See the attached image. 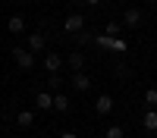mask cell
Masks as SVG:
<instances>
[{
	"label": "cell",
	"instance_id": "obj_18",
	"mask_svg": "<svg viewBox=\"0 0 157 138\" xmlns=\"http://www.w3.org/2000/svg\"><path fill=\"white\" fill-rule=\"evenodd\" d=\"M85 3H88V6H98V3H104V0H85Z\"/></svg>",
	"mask_w": 157,
	"mask_h": 138
},
{
	"label": "cell",
	"instance_id": "obj_12",
	"mask_svg": "<svg viewBox=\"0 0 157 138\" xmlns=\"http://www.w3.org/2000/svg\"><path fill=\"white\" fill-rule=\"evenodd\" d=\"M16 122L22 125V129H32V125H35V110H22L16 116Z\"/></svg>",
	"mask_w": 157,
	"mask_h": 138
},
{
	"label": "cell",
	"instance_id": "obj_20",
	"mask_svg": "<svg viewBox=\"0 0 157 138\" xmlns=\"http://www.w3.org/2000/svg\"><path fill=\"white\" fill-rule=\"evenodd\" d=\"M0 38H3V28H0Z\"/></svg>",
	"mask_w": 157,
	"mask_h": 138
},
{
	"label": "cell",
	"instance_id": "obj_7",
	"mask_svg": "<svg viewBox=\"0 0 157 138\" xmlns=\"http://www.w3.org/2000/svg\"><path fill=\"white\" fill-rule=\"evenodd\" d=\"M72 88H75V91H88V88H91V75L82 69V72H72Z\"/></svg>",
	"mask_w": 157,
	"mask_h": 138
},
{
	"label": "cell",
	"instance_id": "obj_8",
	"mask_svg": "<svg viewBox=\"0 0 157 138\" xmlns=\"http://www.w3.org/2000/svg\"><path fill=\"white\" fill-rule=\"evenodd\" d=\"M35 107L38 110H54V94L50 91H38L35 94Z\"/></svg>",
	"mask_w": 157,
	"mask_h": 138
},
{
	"label": "cell",
	"instance_id": "obj_5",
	"mask_svg": "<svg viewBox=\"0 0 157 138\" xmlns=\"http://www.w3.org/2000/svg\"><path fill=\"white\" fill-rule=\"evenodd\" d=\"M44 69H47V72H60V69H63V54H54V50L44 54Z\"/></svg>",
	"mask_w": 157,
	"mask_h": 138
},
{
	"label": "cell",
	"instance_id": "obj_10",
	"mask_svg": "<svg viewBox=\"0 0 157 138\" xmlns=\"http://www.w3.org/2000/svg\"><path fill=\"white\" fill-rule=\"evenodd\" d=\"M66 66H69L72 72H82V69H85V54H69V57H66Z\"/></svg>",
	"mask_w": 157,
	"mask_h": 138
},
{
	"label": "cell",
	"instance_id": "obj_13",
	"mask_svg": "<svg viewBox=\"0 0 157 138\" xmlns=\"http://www.w3.org/2000/svg\"><path fill=\"white\" fill-rule=\"evenodd\" d=\"M54 110L69 113V97H66V94H54Z\"/></svg>",
	"mask_w": 157,
	"mask_h": 138
},
{
	"label": "cell",
	"instance_id": "obj_3",
	"mask_svg": "<svg viewBox=\"0 0 157 138\" xmlns=\"http://www.w3.org/2000/svg\"><path fill=\"white\" fill-rule=\"evenodd\" d=\"M141 19H145V13H141L138 6H126L123 9V25H126V28H138Z\"/></svg>",
	"mask_w": 157,
	"mask_h": 138
},
{
	"label": "cell",
	"instance_id": "obj_2",
	"mask_svg": "<svg viewBox=\"0 0 157 138\" xmlns=\"http://www.w3.org/2000/svg\"><path fill=\"white\" fill-rule=\"evenodd\" d=\"M82 28H85V16L82 13H69V16L63 19V32L66 35H78Z\"/></svg>",
	"mask_w": 157,
	"mask_h": 138
},
{
	"label": "cell",
	"instance_id": "obj_16",
	"mask_svg": "<svg viewBox=\"0 0 157 138\" xmlns=\"http://www.w3.org/2000/svg\"><path fill=\"white\" fill-rule=\"evenodd\" d=\"M104 32H107V35H113V38H116V35L123 32V25H120V22H107V28H104Z\"/></svg>",
	"mask_w": 157,
	"mask_h": 138
},
{
	"label": "cell",
	"instance_id": "obj_15",
	"mask_svg": "<svg viewBox=\"0 0 157 138\" xmlns=\"http://www.w3.org/2000/svg\"><path fill=\"white\" fill-rule=\"evenodd\" d=\"M145 104L148 107H157V88H148V91H145Z\"/></svg>",
	"mask_w": 157,
	"mask_h": 138
},
{
	"label": "cell",
	"instance_id": "obj_6",
	"mask_svg": "<svg viewBox=\"0 0 157 138\" xmlns=\"http://www.w3.org/2000/svg\"><path fill=\"white\" fill-rule=\"evenodd\" d=\"M44 47H47V38H44L41 32H32V35H29V50H32V54H41Z\"/></svg>",
	"mask_w": 157,
	"mask_h": 138
},
{
	"label": "cell",
	"instance_id": "obj_4",
	"mask_svg": "<svg viewBox=\"0 0 157 138\" xmlns=\"http://www.w3.org/2000/svg\"><path fill=\"white\" fill-rule=\"evenodd\" d=\"M94 110H98V116H110V113H113V97L110 94H101L94 100Z\"/></svg>",
	"mask_w": 157,
	"mask_h": 138
},
{
	"label": "cell",
	"instance_id": "obj_17",
	"mask_svg": "<svg viewBox=\"0 0 157 138\" xmlns=\"http://www.w3.org/2000/svg\"><path fill=\"white\" fill-rule=\"evenodd\" d=\"M60 138H78V135H75V132H63Z\"/></svg>",
	"mask_w": 157,
	"mask_h": 138
},
{
	"label": "cell",
	"instance_id": "obj_9",
	"mask_svg": "<svg viewBox=\"0 0 157 138\" xmlns=\"http://www.w3.org/2000/svg\"><path fill=\"white\" fill-rule=\"evenodd\" d=\"M6 32H13V35H22L25 32V19L19 16V13H13V16L6 19Z\"/></svg>",
	"mask_w": 157,
	"mask_h": 138
},
{
	"label": "cell",
	"instance_id": "obj_1",
	"mask_svg": "<svg viewBox=\"0 0 157 138\" xmlns=\"http://www.w3.org/2000/svg\"><path fill=\"white\" fill-rule=\"evenodd\" d=\"M13 60H16L19 69H32L35 66V54H32L29 47H13Z\"/></svg>",
	"mask_w": 157,
	"mask_h": 138
},
{
	"label": "cell",
	"instance_id": "obj_14",
	"mask_svg": "<svg viewBox=\"0 0 157 138\" xmlns=\"http://www.w3.org/2000/svg\"><path fill=\"white\" fill-rule=\"evenodd\" d=\"M104 138H126V129L123 125H107V129H104Z\"/></svg>",
	"mask_w": 157,
	"mask_h": 138
},
{
	"label": "cell",
	"instance_id": "obj_19",
	"mask_svg": "<svg viewBox=\"0 0 157 138\" xmlns=\"http://www.w3.org/2000/svg\"><path fill=\"white\" fill-rule=\"evenodd\" d=\"M145 3H151V6H154V3H157V0H145Z\"/></svg>",
	"mask_w": 157,
	"mask_h": 138
},
{
	"label": "cell",
	"instance_id": "obj_11",
	"mask_svg": "<svg viewBox=\"0 0 157 138\" xmlns=\"http://www.w3.org/2000/svg\"><path fill=\"white\" fill-rule=\"evenodd\" d=\"M141 125H145L148 132H157V110L154 107H148V113L141 116Z\"/></svg>",
	"mask_w": 157,
	"mask_h": 138
}]
</instances>
